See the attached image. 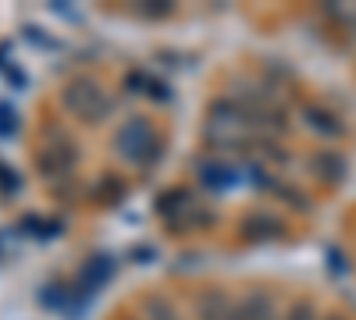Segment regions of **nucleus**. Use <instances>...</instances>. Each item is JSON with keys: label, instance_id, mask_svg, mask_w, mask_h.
<instances>
[{"label": "nucleus", "instance_id": "0eeeda50", "mask_svg": "<svg viewBox=\"0 0 356 320\" xmlns=\"http://www.w3.org/2000/svg\"><path fill=\"white\" fill-rule=\"evenodd\" d=\"M307 125H310L314 132H321V135H328V139L342 135V121L335 118V114L321 110V107H310V110H307Z\"/></svg>", "mask_w": 356, "mask_h": 320}, {"label": "nucleus", "instance_id": "9d476101", "mask_svg": "<svg viewBox=\"0 0 356 320\" xmlns=\"http://www.w3.org/2000/svg\"><path fill=\"white\" fill-rule=\"evenodd\" d=\"M321 320H349V317H342V313H328V317H321Z\"/></svg>", "mask_w": 356, "mask_h": 320}, {"label": "nucleus", "instance_id": "f03ea898", "mask_svg": "<svg viewBox=\"0 0 356 320\" xmlns=\"http://www.w3.org/2000/svg\"><path fill=\"white\" fill-rule=\"evenodd\" d=\"M118 150H122V157L125 160H132V164H143L146 160V153L150 150H157V135H154V128L146 125V121H129V125H122L118 128Z\"/></svg>", "mask_w": 356, "mask_h": 320}, {"label": "nucleus", "instance_id": "f257e3e1", "mask_svg": "<svg viewBox=\"0 0 356 320\" xmlns=\"http://www.w3.org/2000/svg\"><path fill=\"white\" fill-rule=\"evenodd\" d=\"M65 103H68L75 114L89 118V121H100L104 114H107V107H111L107 93L100 90L97 82H75V85H68V90H65Z\"/></svg>", "mask_w": 356, "mask_h": 320}, {"label": "nucleus", "instance_id": "423d86ee", "mask_svg": "<svg viewBox=\"0 0 356 320\" xmlns=\"http://www.w3.org/2000/svg\"><path fill=\"white\" fill-rule=\"evenodd\" d=\"M139 320H186V317L178 313V306H175L171 299H164V296H146Z\"/></svg>", "mask_w": 356, "mask_h": 320}, {"label": "nucleus", "instance_id": "1a4fd4ad", "mask_svg": "<svg viewBox=\"0 0 356 320\" xmlns=\"http://www.w3.org/2000/svg\"><path fill=\"white\" fill-rule=\"evenodd\" d=\"M282 320H317V306H314L310 299H296V303L285 310Z\"/></svg>", "mask_w": 356, "mask_h": 320}, {"label": "nucleus", "instance_id": "6e6552de", "mask_svg": "<svg viewBox=\"0 0 356 320\" xmlns=\"http://www.w3.org/2000/svg\"><path fill=\"white\" fill-rule=\"evenodd\" d=\"M314 167L321 171V178H324V182H342V178H346V160L335 157V153H317Z\"/></svg>", "mask_w": 356, "mask_h": 320}, {"label": "nucleus", "instance_id": "39448f33", "mask_svg": "<svg viewBox=\"0 0 356 320\" xmlns=\"http://www.w3.org/2000/svg\"><path fill=\"white\" fill-rule=\"evenodd\" d=\"M243 231H246V239H278L285 224L271 214H257V217H246L243 221Z\"/></svg>", "mask_w": 356, "mask_h": 320}, {"label": "nucleus", "instance_id": "7ed1b4c3", "mask_svg": "<svg viewBox=\"0 0 356 320\" xmlns=\"http://www.w3.org/2000/svg\"><path fill=\"white\" fill-rule=\"evenodd\" d=\"M196 320H239V299H232L225 288H207L196 299Z\"/></svg>", "mask_w": 356, "mask_h": 320}, {"label": "nucleus", "instance_id": "20e7f679", "mask_svg": "<svg viewBox=\"0 0 356 320\" xmlns=\"http://www.w3.org/2000/svg\"><path fill=\"white\" fill-rule=\"evenodd\" d=\"M239 320H282V313L267 292H250L239 299Z\"/></svg>", "mask_w": 356, "mask_h": 320}]
</instances>
